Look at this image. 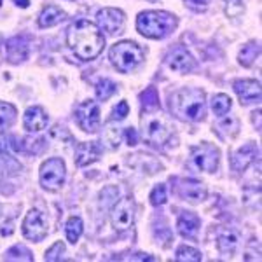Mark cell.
<instances>
[{
    "label": "cell",
    "mask_w": 262,
    "mask_h": 262,
    "mask_svg": "<svg viewBox=\"0 0 262 262\" xmlns=\"http://www.w3.org/2000/svg\"><path fill=\"white\" fill-rule=\"evenodd\" d=\"M63 253H65V245H63L61 242H58V243H54L48 252H46V257H44V259H46V260H51V262L61 260Z\"/></svg>",
    "instance_id": "cell-30"
},
{
    "label": "cell",
    "mask_w": 262,
    "mask_h": 262,
    "mask_svg": "<svg viewBox=\"0 0 262 262\" xmlns=\"http://www.w3.org/2000/svg\"><path fill=\"white\" fill-rule=\"evenodd\" d=\"M180 194L185 200L198 203L206 198V187H205V184H201V182H198V180H182Z\"/></svg>",
    "instance_id": "cell-16"
},
{
    "label": "cell",
    "mask_w": 262,
    "mask_h": 262,
    "mask_svg": "<svg viewBox=\"0 0 262 262\" xmlns=\"http://www.w3.org/2000/svg\"><path fill=\"white\" fill-rule=\"evenodd\" d=\"M177 18L166 11H145L137 18V30L149 39H164L175 30Z\"/></svg>",
    "instance_id": "cell-3"
},
{
    "label": "cell",
    "mask_w": 262,
    "mask_h": 262,
    "mask_svg": "<svg viewBox=\"0 0 262 262\" xmlns=\"http://www.w3.org/2000/svg\"><path fill=\"white\" fill-rule=\"evenodd\" d=\"M128 112H129L128 103H126V101H119V103H117V107L112 111V119H114V121L124 119V117L128 116Z\"/></svg>",
    "instance_id": "cell-32"
},
{
    "label": "cell",
    "mask_w": 262,
    "mask_h": 262,
    "mask_svg": "<svg viewBox=\"0 0 262 262\" xmlns=\"http://www.w3.org/2000/svg\"><path fill=\"white\" fill-rule=\"evenodd\" d=\"M257 154H259V149H257L255 145H252V143L250 145H245L243 149H239L234 154V158H232V166H234V170L245 171L248 168V164L257 158Z\"/></svg>",
    "instance_id": "cell-18"
},
{
    "label": "cell",
    "mask_w": 262,
    "mask_h": 262,
    "mask_svg": "<svg viewBox=\"0 0 262 262\" xmlns=\"http://www.w3.org/2000/svg\"><path fill=\"white\" fill-rule=\"evenodd\" d=\"M67 42L70 49L81 60H95L96 56L103 51L105 37L101 35L100 28L95 23L86 19H81L74 23L67 33Z\"/></svg>",
    "instance_id": "cell-1"
},
{
    "label": "cell",
    "mask_w": 262,
    "mask_h": 262,
    "mask_svg": "<svg viewBox=\"0 0 262 262\" xmlns=\"http://www.w3.org/2000/svg\"><path fill=\"white\" fill-rule=\"evenodd\" d=\"M65 16L67 14L60 9V7L48 6V7H44V11H42L39 16V27H42V28L54 27V25L61 23V21L65 19Z\"/></svg>",
    "instance_id": "cell-20"
},
{
    "label": "cell",
    "mask_w": 262,
    "mask_h": 262,
    "mask_svg": "<svg viewBox=\"0 0 262 262\" xmlns=\"http://www.w3.org/2000/svg\"><path fill=\"white\" fill-rule=\"evenodd\" d=\"M171 111L185 121H201L205 117V91L196 88H184L171 98Z\"/></svg>",
    "instance_id": "cell-2"
},
{
    "label": "cell",
    "mask_w": 262,
    "mask_h": 262,
    "mask_svg": "<svg viewBox=\"0 0 262 262\" xmlns=\"http://www.w3.org/2000/svg\"><path fill=\"white\" fill-rule=\"evenodd\" d=\"M111 221L116 231L124 232L133 227L135 224V203L131 198H122L112 208Z\"/></svg>",
    "instance_id": "cell-7"
},
{
    "label": "cell",
    "mask_w": 262,
    "mask_h": 262,
    "mask_svg": "<svg viewBox=\"0 0 262 262\" xmlns=\"http://www.w3.org/2000/svg\"><path fill=\"white\" fill-rule=\"evenodd\" d=\"M126 140H128L129 145H137L138 143V135H137V131H135L133 128H128L126 129Z\"/></svg>",
    "instance_id": "cell-36"
},
{
    "label": "cell",
    "mask_w": 262,
    "mask_h": 262,
    "mask_svg": "<svg viewBox=\"0 0 262 262\" xmlns=\"http://www.w3.org/2000/svg\"><path fill=\"white\" fill-rule=\"evenodd\" d=\"M140 100H142V107L145 108V111H156V108H159V95L158 91H156V88H147L145 91L140 95Z\"/></svg>",
    "instance_id": "cell-25"
},
{
    "label": "cell",
    "mask_w": 262,
    "mask_h": 262,
    "mask_svg": "<svg viewBox=\"0 0 262 262\" xmlns=\"http://www.w3.org/2000/svg\"><path fill=\"white\" fill-rule=\"evenodd\" d=\"M6 260H33V257H32V253L28 248H25V247H19V245H16V247H12L7 250L6 253Z\"/></svg>",
    "instance_id": "cell-28"
},
{
    "label": "cell",
    "mask_w": 262,
    "mask_h": 262,
    "mask_svg": "<svg viewBox=\"0 0 262 262\" xmlns=\"http://www.w3.org/2000/svg\"><path fill=\"white\" fill-rule=\"evenodd\" d=\"M16 116H18V112H16L14 105L0 101V131L11 128L16 121Z\"/></svg>",
    "instance_id": "cell-22"
},
{
    "label": "cell",
    "mask_w": 262,
    "mask_h": 262,
    "mask_svg": "<svg viewBox=\"0 0 262 262\" xmlns=\"http://www.w3.org/2000/svg\"><path fill=\"white\" fill-rule=\"evenodd\" d=\"M168 65H170V69L175 72H191L194 69V60L187 51L177 49L175 53L168 58Z\"/></svg>",
    "instance_id": "cell-19"
},
{
    "label": "cell",
    "mask_w": 262,
    "mask_h": 262,
    "mask_svg": "<svg viewBox=\"0 0 262 262\" xmlns=\"http://www.w3.org/2000/svg\"><path fill=\"white\" fill-rule=\"evenodd\" d=\"M175 259L179 262H200L201 260V253L196 248L191 247H180L175 253Z\"/></svg>",
    "instance_id": "cell-27"
},
{
    "label": "cell",
    "mask_w": 262,
    "mask_h": 262,
    "mask_svg": "<svg viewBox=\"0 0 262 262\" xmlns=\"http://www.w3.org/2000/svg\"><path fill=\"white\" fill-rule=\"evenodd\" d=\"M107 142H108V145L112 147V149H116L117 145H119V131L117 129H112V128H108L107 129Z\"/></svg>",
    "instance_id": "cell-34"
},
{
    "label": "cell",
    "mask_w": 262,
    "mask_h": 262,
    "mask_svg": "<svg viewBox=\"0 0 262 262\" xmlns=\"http://www.w3.org/2000/svg\"><path fill=\"white\" fill-rule=\"evenodd\" d=\"M191 156H192L194 164H196L201 171L213 173L219 168V158H221V152H219V149L215 145L201 143V145L194 147Z\"/></svg>",
    "instance_id": "cell-9"
},
{
    "label": "cell",
    "mask_w": 262,
    "mask_h": 262,
    "mask_svg": "<svg viewBox=\"0 0 262 262\" xmlns=\"http://www.w3.org/2000/svg\"><path fill=\"white\" fill-rule=\"evenodd\" d=\"M260 53V48L259 44H255V42H250V44L243 46V49L239 51V63H242L243 67H250L253 61H255V58L259 56Z\"/></svg>",
    "instance_id": "cell-24"
},
{
    "label": "cell",
    "mask_w": 262,
    "mask_h": 262,
    "mask_svg": "<svg viewBox=\"0 0 262 262\" xmlns=\"http://www.w3.org/2000/svg\"><path fill=\"white\" fill-rule=\"evenodd\" d=\"M6 53L7 60L11 63L25 61L28 58V53H30V44L25 37H12L6 42Z\"/></svg>",
    "instance_id": "cell-13"
},
{
    "label": "cell",
    "mask_w": 262,
    "mask_h": 262,
    "mask_svg": "<svg viewBox=\"0 0 262 262\" xmlns=\"http://www.w3.org/2000/svg\"><path fill=\"white\" fill-rule=\"evenodd\" d=\"M98 28L103 32L108 33H121L122 28H124L126 18H124V12L121 9H114V7H105L98 12Z\"/></svg>",
    "instance_id": "cell-11"
},
{
    "label": "cell",
    "mask_w": 262,
    "mask_h": 262,
    "mask_svg": "<svg viewBox=\"0 0 262 262\" xmlns=\"http://www.w3.org/2000/svg\"><path fill=\"white\" fill-rule=\"evenodd\" d=\"M14 2H16V6L23 7V9H27V7L30 6V0H14Z\"/></svg>",
    "instance_id": "cell-37"
},
{
    "label": "cell",
    "mask_w": 262,
    "mask_h": 262,
    "mask_svg": "<svg viewBox=\"0 0 262 262\" xmlns=\"http://www.w3.org/2000/svg\"><path fill=\"white\" fill-rule=\"evenodd\" d=\"M231 105H232V100L227 95H224V93H219V95H215L212 98V111L215 112V116H219V117L226 116V114L231 111Z\"/></svg>",
    "instance_id": "cell-23"
},
{
    "label": "cell",
    "mask_w": 262,
    "mask_h": 262,
    "mask_svg": "<svg viewBox=\"0 0 262 262\" xmlns=\"http://www.w3.org/2000/svg\"><path fill=\"white\" fill-rule=\"evenodd\" d=\"M150 203L154 206L164 205L166 203V187L163 184H159L158 187H154V191L150 192Z\"/></svg>",
    "instance_id": "cell-31"
},
{
    "label": "cell",
    "mask_w": 262,
    "mask_h": 262,
    "mask_svg": "<svg viewBox=\"0 0 262 262\" xmlns=\"http://www.w3.org/2000/svg\"><path fill=\"white\" fill-rule=\"evenodd\" d=\"M226 2H227V7H226L227 16H238L239 12H243L242 0H226Z\"/></svg>",
    "instance_id": "cell-33"
},
{
    "label": "cell",
    "mask_w": 262,
    "mask_h": 262,
    "mask_svg": "<svg viewBox=\"0 0 262 262\" xmlns=\"http://www.w3.org/2000/svg\"><path fill=\"white\" fill-rule=\"evenodd\" d=\"M177 229L184 238H196L198 231H200V217L191 212L182 213L177 222Z\"/></svg>",
    "instance_id": "cell-17"
},
{
    "label": "cell",
    "mask_w": 262,
    "mask_h": 262,
    "mask_svg": "<svg viewBox=\"0 0 262 262\" xmlns=\"http://www.w3.org/2000/svg\"><path fill=\"white\" fill-rule=\"evenodd\" d=\"M142 133L145 142L150 145H163L170 140L171 137V126L164 117L154 116V114H147L142 117Z\"/></svg>",
    "instance_id": "cell-5"
},
{
    "label": "cell",
    "mask_w": 262,
    "mask_h": 262,
    "mask_svg": "<svg viewBox=\"0 0 262 262\" xmlns=\"http://www.w3.org/2000/svg\"><path fill=\"white\" fill-rule=\"evenodd\" d=\"M219 250L221 252H232L238 245V236L234 232H226L219 238Z\"/></svg>",
    "instance_id": "cell-29"
},
{
    "label": "cell",
    "mask_w": 262,
    "mask_h": 262,
    "mask_svg": "<svg viewBox=\"0 0 262 262\" xmlns=\"http://www.w3.org/2000/svg\"><path fill=\"white\" fill-rule=\"evenodd\" d=\"M234 91L239 96L242 103H253V101L260 100V82L252 81V79H243V81H236Z\"/></svg>",
    "instance_id": "cell-12"
},
{
    "label": "cell",
    "mask_w": 262,
    "mask_h": 262,
    "mask_svg": "<svg viewBox=\"0 0 262 262\" xmlns=\"http://www.w3.org/2000/svg\"><path fill=\"white\" fill-rule=\"evenodd\" d=\"M0 4H2V0H0Z\"/></svg>",
    "instance_id": "cell-38"
},
{
    "label": "cell",
    "mask_w": 262,
    "mask_h": 262,
    "mask_svg": "<svg viewBox=\"0 0 262 262\" xmlns=\"http://www.w3.org/2000/svg\"><path fill=\"white\" fill-rule=\"evenodd\" d=\"M100 159V149L95 142L90 143H79L77 150H75V163L79 166H88V164L95 163Z\"/></svg>",
    "instance_id": "cell-15"
},
{
    "label": "cell",
    "mask_w": 262,
    "mask_h": 262,
    "mask_svg": "<svg viewBox=\"0 0 262 262\" xmlns=\"http://www.w3.org/2000/svg\"><path fill=\"white\" fill-rule=\"evenodd\" d=\"M48 231H49V226L44 215H42L39 210H30L23 221L25 238L32 239V242H42V239L48 236Z\"/></svg>",
    "instance_id": "cell-10"
},
{
    "label": "cell",
    "mask_w": 262,
    "mask_h": 262,
    "mask_svg": "<svg viewBox=\"0 0 262 262\" xmlns=\"http://www.w3.org/2000/svg\"><path fill=\"white\" fill-rule=\"evenodd\" d=\"M108 56H111V61L117 70L122 74H128L143 61V49L131 40H122L112 46Z\"/></svg>",
    "instance_id": "cell-4"
},
{
    "label": "cell",
    "mask_w": 262,
    "mask_h": 262,
    "mask_svg": "<svg viewBox=\"0 0 262 262\" xmlns=\"http://www.w3.org/2000/svg\"><path fill=\"white\" fill-rule=\"evenodd\" d=\"M116 91H117V86L111 79H101V81L96 84V96H98V100H103V101L108 100Z\"/></svg>",
    "instance_id": "cell-26"
},
{
    "label": "cell",
    "mask_w": 262,
    "mask_h": 262,
    "mask_svg": "<svg viewBox=\"0 0 262 262\" xmlns=\"http://www.w3.org/2000/svg\"><path fill=\"white\" fill-rule=\"evenodd\" d=\"M84 231V224H82V219L77 217V215H74V217H70L69 221L65 224V234H67V239H69L70 243H77L79 238H81Z\"/></svg>",
    "instance_id": "cell-21"
},
{
    "label": "cell",
    "mask_w": 262,
    "mask_h": 262,
    "mask_svg": "<svg viewBox=\"0 0 262 262\" xmlns=\"http://www.w3.org/2000/svg\"><path fill=\"white\" fill-rule=\"evenodd\" d=\"M67 168L60 158H53L42 163L40 166V184L48 191H58L65 182Z\"/></svg>",
    "instance_id": "cell-6"
},
{
    "label": "cell",
    "mask_w": 262,
    "mask_h": 262,
    "mask_svg": "<svg viewBox=\"0 0 262 262\" xmlns=\"http://www.w3.org/2000/svg\"><path fill=\"white\" fill-rule=\"evenodd\" d=\"M185 4H187L189 7H192V9H196V11H203V9H206V7H208L210 0H185Z\"/></svg>",
    "instance_id": "cell-35"
},
{
    "label": "cell",
    "mask_w": 262,
    "mask_h": 262,
    "mask_svg": "<svg viewBox=\"0 0 262 262\" xmlns=\"http://www.w3.org/2000/svg\"><path fill=\"white\" fill-rule=\"evenodd\" d=\"M75 117H77L79 126L88 131V133H96L100 129V105L95 100H88L75 108Z\"/></svg>",
    "instance_id": "cell-8"
},
{
    "label": "cell",
    "mask_w": 262,
    "mask_h": 262,
    "mask_svg": "<svg viewBox=\"0 0 262 262\" xmlns=\"http://www.w3.org/2000/svg\"><path fill=\"white\" fill-rule=\"evenodd\" d=\"M23 124L25 128L32 133H37V131H42L48 126V116H46L44 108L42 107H30L27 108L23 117Z\"/></svg>",
    "instance_id": "cell-14"
}]
</instances>
